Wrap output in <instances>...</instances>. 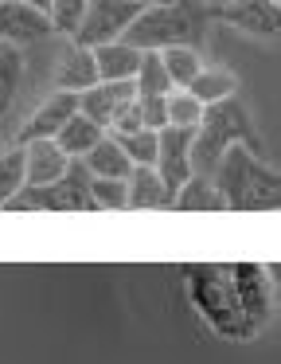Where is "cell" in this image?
Wrapping results in <instances>:
<instances>
[{
  "label": "cell",
  "mask_w": 281,
  "mask_h": 364,
  "mask_svg": "<svg viewBox=\"0 0 281 364\" xmlns=\"http://www.w3.org/2000/svg\"><path fill=\"white\" fill-rule=\"evenodd\" d=\"M20 149H23V184L47 188V184L67 176L70 161L55 141H28V145H20Z\"/></svg>",
  "instance_id": "cell-13"
},
{
  "label": "cell",
  "mask_w": 281,
  "mask_h": 364,
  "mask_svg": "<svg viewBox=\"0 0 281 364\" xmlns=\"http://www.w3.org/2000/svg\"><path fill=\"white\" fill-rule=\"evenodd\" d=\"M133 98H137L133 82H94L90 90H82V95H78V114H82V118H90L94 126H101L109 134L114 118L133 102Z\"/></svg>",
  "instance_id": "cell-11"
},
{
  "label": "cell",
  "mask_w": 281,
  "mask_h": 364,
  "mask_svg": "<svg viewBox=\"0 0 281 364\" xmlns=\"http://www.w3.org/2000/svg\"><path fill=\"white\" fill-rule=\"evenodd\" d=\"M184 290L187 301L195 306V314L207 321V329L223 341L246 345L254 341V325L242 317V306L234 298L231 282V262H187L184 267Z\"/></svg>",
  "instance_id": "cell-1"
},
{
  "label": "cell",
  "mask_w": 281,
  "mask_h": 364,
  "mask_svg": "<svg viewBox=\"0 0 281 364\" xmlns=\"http://www.w3.org/2000/svg\"><path fill=\"white\" fill-rule=\"evenodd\" d=\"M211 20H223L234 32L250 36V40H265V43H273L281 32L277 0H226L223 9L211 12Z\"/></svg>",
  "instance_id": "cell-7"
},
{
  "label": "cell",
  "mask_w": 281,
  "mask_h": 364,
  "mask_svg": "<svg viewBox=\"0 0 281 364\" xmlns=\"http://www.w3.org/2000/svg\"><path fill=\"white\" fill-rule=\"evenodd\" d=\"M98 82V71H94V55L86 48H75L67 40V51H62L59 67H55V90H67V95H82Z\"/></svg>",
  "instance_id": "cell-15"
},
{
  "label": "cell",
  "mask_w": 281,
  "mask_h": 364,
  "mask_svg": "<svg viewBox=\"0 0 281 364\" xmlns=\"http://www.w3.org/2000/svg\"><path fill=\"white\" fill-rule=\"evenodd\" d=\"M192 129H172L164 126L156 134V176L164 181V188L176 192L180 184L192 176Z\"/></svg>",
  "instance_id": "cell-9"
},
{
  "label": "cell",
  "mask_w": 281,
  "mask_h": 364,
  "mask_svg": "<svg viewBox=\"0 0 281 364\" xmlns=\"http://www.w3.org/2000/svg\"><path fill=\"white\" fill-rule=\"evenodd\" d=\"M121 145V153L129 157L133 168H153L156 165V134L153 129H137V134H125V137H114Z\"/></svg>",
  "instance_id": "cell-26"
},
{
  "label": "cell",
  "mask_w": 281,
  "mask_h": 364,
  "mask_svg": "<svg viewBox=\"0 0 281 364\" xmlns=\"http://www.w3.org/2000/svg\"><path fill=\"white\" fill-rule=\"evenodd\" d=\"M133 90H137V98H164V95H172V82H168V75H164L160 55H156V51H145V55H140V67H137V75H133Z\"/></svg>",
  "instance_id": "cell-22"
},
{
  "label": "cell",
  "mask_w": 281,
  "mask_h": 364,
  "mask_svg": "<svg viewBox=\"0 0 281 364\" xmlns=\"http://www.w3.org/2000/svg\"><path fill=\"white\" fill-rule=\"evenodd\" d=\"M82 168L94 176V181H129V173H133L129 157H125L121 145H117L109 134L82 157Z\"/></svg>",
  "instance_id": "cell-16"
},
{
  "label": "cell",
  "mask_w": 281,
  "mask_h": 364,
  "mask_svg": "<svg viewBox=\"0 0 281 364\" xmlns=\"http://www.w3.org/2000/svg\"><path fill=\"white\" fill-rule=\"evenodd\" d=\"M47 212H94L90 200V173L82 168V161H70L67 176L43 188Z\"/></svg>",
  "instance_id": "cell-12"
},
{
  "label": "cell",
  "mask_w": 281,
  "mask_h": 364,
  "mask_svg": "<svg viewBox=\"0 0 281 364\" xmlns=\"http://www.w3.org/2000/svg\"><path fill=\"white\" fill-rule=\"evenodd\" d=\"M231 145H246V149L262 153L254 118L238 98H226V102H215L203 110V122L192 137V176H215L219 161Z\"/></svg>",
  "instance_id": "cell-4"
},
{
  "label": "cell",
  "mask_w": 281,
  "mask_h": 364,
  "mask_svg": "<svg viewBox=\"0 0 281 364\" xmlns=\"http://www.w3.org/2000/svg\"><path fill=\"white\" fill-rule=\"evenodd\" d=\"M156 55H160V67H164V75H168L172 90H187V82L203 71L199 48H164V51H156Z\"/></svg>",
  "instance_id": "cell-21"
},
{
  "label": "cell",
  "mask_w": 281,
  "mask_h": 364,
  "mask_svg": "<svg viewBox=\"0 0 281 364\" xmlns=\"http://www.w3.org/2000/svg\"><path fill=\"white\" fill-rule=\"evenodd\" d=\"M137 12L140 9L129 4V0H90L78 32L70 36V43H75V48H86V51L101 48V43H117L129 32L133 20H137Z\"/></svg>",
  "instance_id": "cell-6"
},
{
  "label": "cell",
  "mask_w": 281,
  "mask_h": 364,
  "mask_svg": "<svg viewBox=\"0 0 281 364\" xmlns=\"http://www.w3.org/2000/svg\"><path fill=\"white\" fill-rule=\"evenodd\" d=\"M125 188H129V208H168L172 204V192L164 188L156 168H133Z\"/></svg>",
  "instance_id": "cell-20"
},
{
  "label": "cell",
  "mask_w": 281,
  "mask_h": 364,
  "mask_svg": "<svg viewBox=\"0 0 281 364\" xmlns=\"http://www.w3.org/2000/svg\"><path fill=\"white\" fill-rule=\"evenodd\" d=\"M23 188V149L8 145L0 149V208H8V200Z\"/></svg>",
  "instance_id": "cell-25"
},
{
  "label": "cell",
  "mask_w": 281,
  "mask_h": 364,
  "mask_svg": "<svg viewBox=\"0 0 281 364\" xmlns=\"http://www.w3.org/2000/svg\"><path fill=\"white\" fill-rule=\"evenodd\" d=\"M101 137H106V129L94 126V122L82 118V114H75V118H67V126L55 134V145L67 153V161H82L86 153L101 141Z\"/></svg>",
  "instance_id": "cell-19"
},
{
  "label": "cell",
  "mask_w": 281,
  "mask_h": 364,
  "mask_svg": "<svg viewBox=\"0 0 281 364\" xmlns=\"http://www.w3.org/2000/svg\"><path fill=\"white\" fill-rule=\"evenodd\" d=\"M231 282L234 298L242 306V317L262 333L277 314V286H273V270L265 262H231Z\"/></svg>",
  "instance_id": "cell-5"
},
{
  "label": "cell",
  "mask_w": 281,
  "mask_h": 364,
  "mask_svg": "<svg viewBox=\"0 0 281 364\" xmlns=\"http://www.w3.org/2000/svg\"><path fill=\"white\" fill-rule=\"evenodd\" d=\"M51 32L47 12H35L16 0H0V43L4 48H28V43H43Z\"/></svg>",
  "instance_id": "cell-10"
},
{
  "label": "cell",
  "mask_w": 281,
  "mask_h": 364,
  "mask_svg": "<svg viewBox=\"0 0 281 364\" xmlns=\"http://www.w3.org/2000/svg\"><path fill=\"white\" fill-rule=\"evenodd\" d=\"M211 181H215L226 212H273L281 200V181L273 165H265L262 153L246 149V145H231Z\"/></svg>",
  "instance_id": "cell-2"
},
{
  "label": "cell",
  "mask_w": 281,
  "mask_h": 364,
  "mask_svg": "<svg viewBox=\"0 0 281 364\" xmlns=\"http://www.w3.org/2000/svg\"><path fill=\"white\" fill-rule=\"evenodd\" d=\"M211 12L195 0H172L160 9H140L129 32L121 36L137 51H164V48H199L207 40Z\"/></svg>",
  "instance_id": "cell-3"
},
{
  "label": "cell",
  "mask_w": 281,
  "mask_h": 364,
  "mask_svg": "<svg viewBox=\"0 0 281 364\" xmlns=\"http://www.w3.org/2000/svg\"><path fill=\"white\" fill-rule=\"evenodd\" d=\"M187 95H192L199 106H215V102H226V98L238 95V79H234V71H226V67H207L203 63V71L187 82Z\"/></svg>",
  "instance_id": "cell-18"
},
{
  "label": "cell",
  "mask_w": 281,
  "mask_h": 364,
  "mask_svg": "<svg viewBox=\"0 0 281 364\" xmlns=\"http://www.w3.org/2000/svg\"><path fill=\"white\" fill-rule=\"evenodd\" d=\"M195 4H203V9H207V12H215V9H223L226 0H195Z\"/></svg>",
  "instance_id": "cell-31"
},
{
  "label": "cell",
  "mask_w": 281,
  "mask_h": 364,
  "mask_svg": "<svg viewBox=\"0 0 281 364\" xmlns=\"http://www.w3.org/2000/svg\"><path fill=\"white\" fill-rule=\"evenodd\" d=\"M90 200H94V212H125L129 208V188H125V181H94L90 176Z\"/></svg>",
  "instance_id": "cell-27"
},
{
  "label": "cell",
  "mask_w": 281,
  "mask_h": 364,
  "mask_svg": "<svg viewBox=\"0 0 281 364\" xmlns=\"http://www.w3.org/2000/svg\"><path fill=\"white\" fill-rule=\"evenodd\" d=\"M168 208H176V212H226V204H223V196H219L211 176H187V181L172 192Z\"/></svg>",
  "instance_id": "cell-17"
},
{
  "label": "cell",
  "mask_w": 281,
  "mask_h": 364,
  "mask_svg": "<svg viewBox=\"0 0 281 364\" xmlns=\"http://www.w3.org/2000/svg\"><path fill=\"white\" fill-rule=\"evenodd\" d=\"M16 4H28V9H35V12H47V0H16Z\"/></svg>",
  "instance_id": "cell-30"
},
{
  "label": "cell",
  "mask_w": 281,
  "mask_h": 364,
  "mask_svg": "<svg viewBox=\"0 0 281 364\" xmlns=\"http://www.w3.org/2000/svg\"><path fill=\"white\" fill-rule=\"evenodd\" d=\"M129 4H137V9H160V4H172V0H129Z\"/></svg>",
  "instance_id": "cell-29"
},
{
  "label": "cell",
  "mask_w": 281,
  "mask_h": 364,
  "mask_svg": "<svg viewBox=\"0 0 281 364\" xmlns=\"http://www.w3.org/2000/svg\"><path fill=\"white\" fill-rule=\"evenodd\" d=\"M164 110H168V126L172 129H192V134H195L207 106H199L187 90H172V95L164 98Z\"/></svg>",
  "instance_id": "cell-23"
},
{
  "label": "cell",
  "mask_w": 281,
  "mask_h": 364,
  "mask_svg": "<svg viewBox=\"0 0 281 364\" xmlns=\"http://www.w3.org/2000/svg\"><path fill=\"white\" fill-rule=\"evenodd\" d=\"M86 4L90 0H47V20H51V32L55 36H75L78 24L86 16Z\"/></svg>",
  "instance_id": "cell-24"
},
{
  "label": "cell",
  "mask_w": 281,
  "mask_h": 364,
  "mask_svg": "<svg viewBox=\"0 0 281 364\" xmlns=\"http://www.w3.org/2000/svg\"><path fill=\"white\" fill-rule=\"evenodd\" d=\"M168 98V95H164ZM164 98H137V110H140V126L160 134L168 126V110H164Z\"/></svg>",
  "instance_id": "cell-28"
},
{
  "label": "cell",
  "mask_w": 281,
  "mask_h": 364,
  "mask_svg": "<svg viewBox=\"0 0 281 364\" xmlns=\"http://www.w3.org/2000/svg\"><path fill=\"white\" fill-rule=\"evenodd\" d=\"M90 55H94L98 82H133V75H137L145 51H137V48H129L125 40H117V43H101V48H94Z\"/></svg>",
  "instance_id": "cell-14"
},
{
  "label": "cell",
  "mask_w": 281,
  "mask_h": 364,
  "mask_svg": "<svg viewBox=\"0 0 281 364\" xmlns=\"http://www.w3.org/2000/svg\"><path fill=\"white\" fill-rule=\"evenodd\" d=\"M75 114H78V95H67V90H51V95H47L43 102H39L35 110H31L28 118L20 122V129H16L12 145L55 141V134H59V129L67 126V118H75Z\"/></svg>",
  "instance_id": "cell-8"
}]
</instances>
